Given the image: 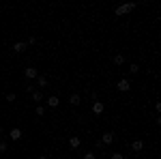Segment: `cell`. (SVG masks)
Masks as SVG:
<instances>
[{
	"instance_id": "9a60e30c",
	"label": "cell",
	"mask_w": 161,
	"mask_h": 159,
	"mask_svg": "<svg viewBox=\"0 0 161 159\" xmlns=\"http://www.w3.org/2000/svg\"><path fill=\"white\" fill-rule=\"evenodd\" d=\"M43 114H45V108H43V106H37V116H43Z\"/></svg>"
},
{
	"instance_id": "3957f363",
	"label": "cell",
	"mask_w": 161,
	"mask_h": 159,
	"mask_svg": "<svg viewBox=\"0 0 161 159\" xmlns=\"http://www.w3.org/2000/svg\"><path fill=\"white\" fill-rule=\"evenodd\" d=\"M116 88H118L120 92H127L131 88V84H129V80H118V84H116Z\"/></svg>"
},
{
	"instance_id": "277c9868",
	"label": "cell",
	"mask_w": 161,
	"mask_h": 159,
	"mask_svg": "<svg viewBox=\"0 0 161 159\" xmlns=\"http://www.w3.org/2000/svg\"><path fill=\"white\" fill-rule=\"evenodd\" d=\"M103 110H105V106H103L101 101H95V103H92V114L101 116V114H103Z\"/></svg>"
},
{
	"instance_id": "7c38bea8",
	"label": "cell",
	"mask_w": 161,
	"mask_h": 159,
	"mask_svg": "<svg viewBox=\"0 0 161 159\" xmlns=\"http://www.w3.org/2000/svg\"><path fill=\"white\" fill-rule=\"evenodd\" d=\"M123 62H125L123 54H116V56H114V65H123Z\"/></svg>"
},
{
	"instance_id": "ffe728a7",
	"label": "cell",
	"mask_w": 161,
	"mask_h": 159,
	"mask_svg": "<svg viewBox=\"0 0 161 159\" xmlns=\"http://www.w3.org/2000/svg\"><path fill=\"white\" fill-rule=\"evenodd\" d=\"M39 159H45V155H41V157H39Z\"/></svg>"
},
{
	"instance_id": "5bb4252c",
	"label": "cell",
	"mask_w": 161,
	"mask_h": 159,
	"mask_svg": "<svg viewBox=\"0 0 161 159\" xmlns=\"http://www.w3.org/2000/svg\"><path fill=\"white\" fill-rule=\"evenodd\" d=\"M32 99H35V101H41V99H43V95H41L39 90H32Z\"/></svg>"
},
{
	"instance_id": "30bf717a",
	"label": "cell",
	"mask_w": 161,
	"mask_h": 159,
	"mask_svg": "<svg viewBox=\"0 0 161 159\" xmlns=\"http://www.w3.org/2000/svg\"><path fill=\"white\" fill-rule=\"evenodd\" d=\"M19 138H22V129H13V131H11V140L17 142Z\"/></svg>"
},
{
	"instance_id": "e0dca14e",
	"label": "cell",
	"mask_w": 161,
	"mask_h": 159,
	"mask_svg": "<svg viewBox=\"0 0 161 159\" xmlns=\"http://www.w3.org/2000/svg\"><path fill=\"white\" fill-rule=\"evenodd\" d=\"M110 159H125V157L120 155V153H114V155H110Z\"/></svg>"
},
{
	"instance_id": "44dd1931",
	"label": "cell",
	"mask_w": 161,
	"mask_h": 159,
	"mask_svg": "<svg viewBox=\"0 0 161 159\" xmlns=\"http://www.w3.org/2000/svg\"><path fill=\"white\" fill-rule=\"evenodd\" d=\"M0 135H2V129H0Z\"/></svg>"
},
{
	"instance_id": "52a82bcc",
	"label": "cell",
	"mask_w": 161,
	"mask_h": 159,
	"mask_svg": "<svg viewBox=\"0 0 161 159\" xmlns=\"http://www.w3.org/2000/svg\"><path fill=\"white\" fill-rule=\"evenodd\" d=\"M26 47H28V45H26V43H22V41H19V43H15V45H13V52H15V54H22V52L26 50Z\"/></svg>"
},
{
	"instance_id": "2e32d148",
	"label": "cell",
	"mask_w": 161,
	"mask_h": 159,
	"mask_svg": "<svg viewBox=\"0 0 161 159\" xmlns=\"http://www.w3.org/2000/svg\"><path fill=\"white\" fill-rule=\"evenodd\" d=\"M84 159H97V155H95V153H86Z\"/></svg>"
},
{
	"instance_id": "ba28073f",
	"label": "cell",
	"mask_w": 161,
	"mask_h": 159,
	"mask_svg": "<svg viewBox=\"0 0 161 159\" xmlns=\"http://www.w3.org/2000/svg\"><path fill=\"white\" fill-rule=\"evenodd\" d=\"M80 144H82L80 138H75V135H73V138H69V146H71V149H80Z\"/></svg>"
},
{
	"instance_id": "ac0fdd59",
	"label": "cell",
	"mask_w": 161,
	"mask_h": 159,
	"mask_svg": "<svg viewBox=\"0 0 161 159\" xmlns=\"http://www.w3.org/2000/svg\"><path fill=\"white\" fill-rule=\"evenodd\" d=\"M137 71H140V67H137V65L133 62V65H131V73H137Z\"/></svg>"
},
{
	"instance_id": "6da1fadb",
	"label": "cell",
	"mask_w": 161,
	"mask_h": 159,
	"mask_svg": "<svg viewBox=\"0 0 161 159\" xmlns=\"http://www.w3.org/2000/svg\"><path fill=\"white\" fill-rule=\"evenodd\" d=\"M133 9H135V4H133V2L120 4V7H116V9H114V15H118V17H120V15H127V13H131Z\"/></svg>"
},
{
	"instance_id": "9c48e42d",
	"label": "cell",
	"mask_w": 161,
	"mask_h": 159,
	"mask_svg": "<svg viewBox=\"0 0 161 159\" xmlns=\"http://www.w3.org/2000/svg\"><path fill=\"white\" fill-rule=\"evenodd\" d=\"M131 149L135 151V153H140V151L144 149V142H142V140H135V142H133V144H131Z\"/></svg>"
},
{
	"instance_id": "8992f818",
	"label": "cell",
	"mask_w": 161,
	"mask_h": 159,
	"mask_svg": "<svg viewBox=\"0 0 161 159\" xmlns=\"http://www.w3.org/2000/svg\"><path fill=\"white\" fill-rule=\"evenodd\" d=\"M58 97L56 95H52V97H47V108H58Z\"/></svg>"
},
{
	"instance_id": "4fadbf2b",
	"label": "cell",
	"mask_w": 161,
	"mask_h": 159,
	"mask_svg": "<svg viewBox=\"0 0 161 159\" xmlns=\"http://www.w3.org/2000/svg\"><path fill=\"white\" fill-rule=\"evenodd\" d=\"M37 86H47V80L43 78V75H39L37 78Z\"/></svg>"
},
{
	"instance_id": "7a4b0ae2",
	"label": "cell",
	"mask_w": 161,
	"mask_h": 159,
	"mask_svg": "<svg viewBox=\"0 0 161 159\" xmlns=\"http://www.w3.org/2000/svg\"><path fill=\"white\" fill-rule=\"evenodd\" d=\"M112 142H114V133L112 131H105V133L101 135V144L105 146V144H112Z\"/></svg>"
},
{
	"instance_id": "8fae6325",
	"label": "cell",
	"mask_w": 161,
	"mask_h": 159,
	"mask_svg": "<svg viewBox=\"0 0 161 159\" xmlns=\"http://www.w3.org/2000/svg\"><path fill=\"white\" fill-rule=\"evenodd\" d=\"M69 103H71V106H80V95H71L69 97Z\"/></svg>"
},
{
	"instance_id": "d6986e66",
	"label": "cell",
	"mask_w": 161,
	"mask_h": 159,
	"mask_svg": "<svg viewBox=\"0 0 161 159\" xmlns=\"http://www.w3.org/2000/svg\"><path fill=\"white\" fill-rule=\"evenodd\" d=\"M7 151V144H4V142H0V153H4Z\"/></svg>"
},
{
	"instance_id": "5b68a950",
	"label": "cell",
	"mask_w": 161,
	"mask_h": 159,
	"mask_svg": "<svg viewBox=\"0 0 161 159\" xmlns=\"http://www.w3.org/2000/svg\"><path fill=\"white\" fill-rule=\"evenodd\" d=\"M24 75H26L28 80H35V78H39V71H37V69H32V67H28V69L24 71Z\"/></svg>"
}]
</instances>
